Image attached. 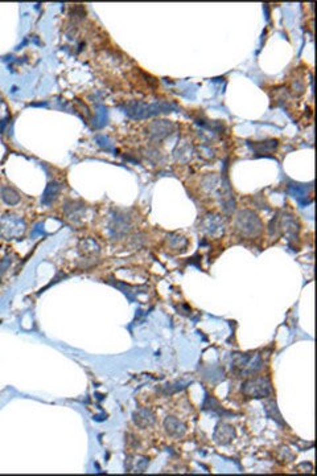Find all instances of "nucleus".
I'll return each instance as SVG.
<instances>
[{
  "label": "nucleus",
  "mask_w": 317,
  "mask_h": 476,
  "mask_svg": "<svg viewBox=\"0 0 317 476\" xmlns=\"http://www.w3.org/2000/svg\"><path fill=\"white\" fill-rule=\"evenodd\" d=\"M234 436H235V431L229 425H219L214 433V439L219 445H227L233 440Z\"/></svg>",
  "instance_id": "obj_4"
},
{
  "label": "nucleus",
  "mask_w": 317,
  "mask_h": 476,
  "mask_svg": "<svg viewBox=\"0 0 317 476\" xmlns=\"http://www.w3.org/2000/svg\"><path fill=\"white\" fill-rule=\"evenodd\" d=\"M233 368L240 375H253L262 368V360H260L259 356L235 355L234 356Z\"/></svg>",
  "instance_id": "obj_1"
},
{
  "label": "nucleus",
  "mask_w": 317,
  "mask_h": 476,
  "mask_svg": "<svg viewBox=\"0 0 317 476\" xmlns=\"http://www.w3.org/2000/svg\"><path fill=\"white\" fill-rule=\"evenodd\" d=\"M2 198H3L4 201L7 202V204H10V205L17 204V202H19V200H20L19 195H17L16 192H15L14 189H12V188H10V187H3V188H2Z\"/></svg>",
  "instance_id": "obj_8"
},
{
  "label": "nucleus",
  "mask_w": 317,
  "mask_h": 476,
  "mask_svg": "<svg viewBox=\"0 0 317 476\" xmlns=\"http://www.w3.org/2000/svg\"><path fill=\"white\" fill-rule=\"evenodd\" d=\"M164 426H166L167 433L172 436H181L185 431V426L182 425L179 419L173 418V417H168L164 422Z\"/></svg>",
  "instance_id": "obj_6"
},
{
  "label": "nucleus",
  "mask_w": 317,
  "mask_h": 476,
  "mask_svg": "<svg viewBox=\"0 0 317 476\" xmlns=\"http://www.w3.org/2000/svg\"><path fill=\"white\" fill-rule=\"evenodd\" d=\"M147 464H148V460L142 458V456H130L126 467L130 472H143Z\"/></svg>",
  "instance_id": "obj_7"
},
{
  "label": "nucleus",
  "mask_w": 317,
  "mask_h": 476,
  "mask_svg": "<svg viewBox=\"0 0 317 476\" xmlns=\"http://www.w3.org/2000/svg\"><path fill=\"white\" fill-rule=\"evenodd\" d=\"M20 229H24V224L20 220L14 218V216H6L0 221V234L7 238V240H10L11 237H15V235L21 234L24 230H20Z\"/></svg>",
  "instance_id": "obj_3"
},
{
  "label": "nucleus",
  "mask_w": 317,
  "mask_h": 476,
  "mask_svg": "<svg viewBox=\"0 0 317 476\" xmlns=\"http://www.w3.org/2000/svg\"><path fill=\"white\" fill-rule=\"evenodd\" d=\"M242 392L251 398H264L271 394V384L263 377L249 380L242 385Z\"/></svg>",
  "instance_id": "obj_2"
},
{
  "label": "nucleus",
  "mask_w": 317,
  "mask_h": 476,
  "mask_svg": "<svg viewBox=\"0 0 317 476\" xmlns=\"http://www.w3.org/2000/svg\"><path fill=\"white\" fill-rule=\"evenodd\" d=\"M134 422H135V425L139 426V427L145 429V427H149V426L153 425V422H155V416H153V413H152L151 410L142 409L139 410V412L134 413Z\"/></svg>",
  "instance_id": "obj_5"
}]
</instances>
